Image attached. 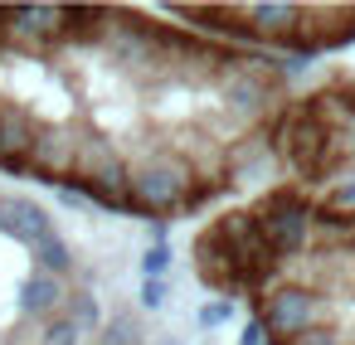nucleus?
I'll return each mask as SVG.
<instances>
[{
	"instance_id": "nucleus-1",
	"label": "nucleus",
	"mask_w": 355,
	"mask_h": 345,
	"mask_svg": "<svg viewBox=\"0 0 355 345\" xmlns=\"http://www.w3.org/2000/svg\"><path fill=\"white\" fill-rule=\"evenodd\" d=\"M282 69L112 6H0V170L180 219L239 185Z\"/></svg>"
},
{
	"instance_id": "nucleus-2",
	"label": "nucleus",
	"mask_w": 355,
	"mask_h": 345,
	"mask_svg": "<svg viewBox=\"0 0 355 345\" xmlns=\"http://www.w3.org/2000/svg\"><path fill=\"white\" fill-rule=\"evenodd\" d=\"M277 161L297 180H331L355 170V78H331L297 107H287L268 132Z\"/></svg>"
},
{
	"instance_id": "nucleus-3",
	"label": "nucleus",
	"mask_w": 355,
	"mask_h": 345,
	"mask_svg": "<svg viewBox=\"0 0 355 345\" xmlns=\"http://www.w3.org/2000/svg\"><path fill=\"white\" fill-rule=\"evenodd\" d=\"M180 20H200L219 35H243V39H272L282 49L311 54L355 39V10L345 6H175Z\"/></svg>"
},
{
	"instance_id": "nucleus-4",
	"label": "nucleus",
	"mask_w": 355,
	"mask_h": 345,
	"mask_svg": "<svg viewBox=\"0 0 355 345\" xmlns=\"http://www.w3.org/2000/svg\"><path fill=\"white\" fill-rule=\"evenodd\" d=\"M229 311H234V301H209V306L200 311V326H219Z\"/></svg>"
},
{
	"instance_id": "nucleus-5",
	"label": "nucleus",
	"mask_w": 355,
	"mask_h": 345,
	"mask_svg": "<svg viewBox=\"0 0 355 345\" xmlns=\"http://www.w3.org/2000/svg\"><path fill=\"white\" fill-rule=\"evenodd\" d=\"M141 267H146V277H156V272H166V248H151Z\"/></svg>"
},
{
	"instance_id": "nucleus-6",
	"label": "nucleus",
	"mask_w": 355,
	"mask_h": 345,
	"mask_svg": "<svg viewBox=\"0 0 355 345\" xmlns=\"http://www.w3.org/2000/svg\"><path fill=\"white\" fill-rule=\"evenodd\" d=\"M166 297V282H156V277H146V306H156Z\"/></svg>"
}]
</instances>
